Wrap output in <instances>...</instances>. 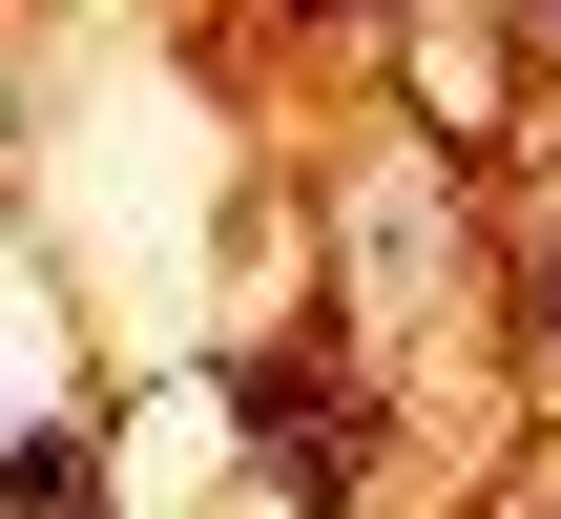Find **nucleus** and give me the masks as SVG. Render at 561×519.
<instances>
[{
	"label": "nucleus",
	"instance_id": "obj_1",
	"mask_svg": "<svg viewBox=\"0 0 561 519\" xmlns=\"http://www.w3.org/2000/svg\"><path fill=\"white\" fill-rule=\"evenodd\" d=\"M250 437H271V458H250L271 499H354V478H375V458H354V374H291V354H250Z\"/></svg>",
	"mask_w": 561,
	"mask_h": 519
},
{
	"label": "nucleus",
	"instance_id": "obj_3",
	"mask_svg": "<svg viewBox=\"0 0 561 519\" xmlns=\"http://www.w3.org/2000/svg\"><path fill=\"white\" fill-rule=\"evenodd\" d=\"M541 354H561V250H541Z\"/></svg>",
	"mask_w": 561,
	"mask_h": 519
},
{
	"label": "nucleus",
	"instance_id": "obj_2",
	"mask_svg": "<svg viewBox=\"0 0 561 519\" xmlns=\"http://www.w3.org/2000/svg\"><path fill=\"white\" fill-rule=\"evenodd\" d=\"M0 519H83V437H21L0 458Z\"/></svg>",
	"mask_w": 561,
	"mask_h": 519
},
{
	"label": "nucleus",
	"instance_id": "obj_4",
	"mask_svg": "<svg viewBox=\"0 0 561 519\" xmlns=\"http://www.w3.org/2000/svg\"><path fill=\"white\" fill-rule=\"evenodd\" d=\"M333 21H375V0H333Z\"/></svg>",
	"mask_w": 561,
	"mask_h": 519
}]
</instances>
